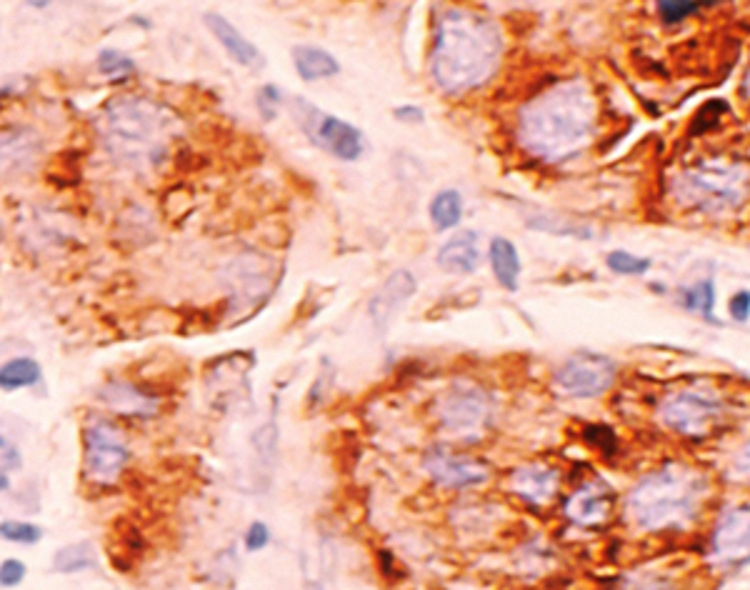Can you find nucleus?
<instances>
[{
	"label": "nucleus",
	"instance_id": "f257e3e1",
	"mask_svg": "<svg viewBox=\"0 0 750 590\" xmlns=\"http://www.w3.org/2000/svg\"><path fill=\"white\" fill-rule=\"evenodd\" d=\"M503 55L498 23L470 8H448L433 28L428 65L435 85L450 95L468 93L493 78Z\"/></svg>",
	"mask_w": 750,
	"mask_h": 590
},
{
	"label": "nucleus",
	"instance_id": "f03ea898",
	"mask_svg": "<svg viewBox=\"0 0 750 590\" xmlns=\"http://www.w3.org/2000/svg\"><path fill=\"white\" fill-rule=\"evenodd\" d=\"M595 98L583 80H563L520 108L518 140L528 153L563 163L588 148L595 133Z\"/></svg>",
	"mask_w": 750,
	"mask_h": 590
},
{
	"label": "nucleus",
	"instance_id": "7ed1b4c3",
	"mask_svg": "<svg viewBox=\"0 0 750 590\" xmlns=\"http://www.w3.org/2000/svg\"><path fill=\"white\" fill-rule=\"evenodd\" d=\"M705 473L685 463H665L638 480L623 500V515L643 533L685 530L708 500Z\"/></svg>",
	"mask_w": 750,
	"mask_h": 590
},
{
	"label": "nucleus",
	"instance_id": "20e7f679",
	"mask_svg": "<svg viewBox=\"0 0 750 590\" xmlns=\"http://www.w3.org/2000/svg\"><path fill=\"white\" fill-rule=\"evenodd\" d=\"M98 133L105 150L128 168L145 170L163 163L175 135L173 115L155 100L120 95L100 110Z\"/></svg>",
	"mask_w": 750,
	"mask_h": 590
},
{
	"label": "nucleus",
	"instance_id": "39448f33",
	"mask_svg": "<svg viewBox=\"0 0 750 590\" xmlns=\"http://www.w3.org/2000/svg\"><path fill=\"white\" fill-rule=\"evenodd\" d=\"M750 173L745 165L708 160L685 170L675 183L680 200L703 210H723L743 203L748 195Z\"/></svg>",
	"mask_w": 750,
	"mask_h": 590
},
{
	"label": "nucleus",
	"instance_id": "423d86ee",
	"mask_svg": "<svg viewBox=\"0 0 750 590\" xmlns=\"http://www.w3.org/2000/svg\"><path fill=\"white\" fill-rule=\"evenodd\" d=\"M435 423L458 440H475L493 418V395L473 380H458L435 398Z\"/></svg>",
	"mask_w": 750,
	"mask_h": 590
},
{
	"label": "nucleus",
	"instance_id": "0eeeda50",
	"mask_svg": "<svg viewBox=\"0 0 750 590\" xmlns=\"http://www.w3.org/2000/svg\"><path fill=\"white\" fill-rule=\"evenodd\" d=\"M725 415L723 400L703 388H680L665 395L658 405V420L683 438H708Z\"/></svg>",
	"mask_w": 750,
	"mask_h": 590
},
{
	"label": "nucleus",
	"instance_id": "6e6552de",
	"mask_svg": "<svg viewBox=\"0 0 750 590\" xmlns=\"http://www.w3.org/2000/svg\"><path fill=\"white\" fill-rule=\"evenodd\" d=\"M130 460L123 430L108 418H93L83 428V475L88 483L113 485Z\"/></svg>",
	"mask_w": 750,
	"mask_h": 590
},
{
	"label": "nucleus",
	"instance_id": "1a4fd4ad",
	"mask_svg": "<svg viewBox=\"0 0 750 590\" xmlns=\"http://www.w3.org/2000/svg\"><path fill=\"white\" fill-rule=\"evenodd\" d=\"M293 118L310 143L328 150L335 158L345 160V163L363 158L365 138L355 125L345 123V120L335 118V115L323 113L318 105H313L305 98L293 100Z\"/></svg>",
	"mask_w": 750,
	"mask_h": 590
},
{
	"label": "nucleus",
	"instance_id": "9d476101",
	"mask_svg": "<svg viewBox=\"0 0 750 590\" xmlns=\"http://www.w3.org/2000/svg\"><path fill=\"white\" fill-rule=\"evenodd\" d=\"M615 375H618V368L608 355L578 350L555 368L553 385L568 398L593 400L613 388Z\"/></svg>",
	"mask_w": 750,
	"mask_h": 590
},
{
	"label": "nucleus",
	"instance_id": "9b49d317",
	"mask_svg": "<svg viewBox=\"0 0 750 590\" xmlns=\"http://www.w3.org/2000/svg\"><path fill=\"white\" fill-rule=\"evenodd\" d=\"M710 560L718 568H740L750 560V505L720 510L710 530Z\"/></svg>",
	"mask_w": 750,
	"mask_h": 590
},
{
	"label": "nucleus",
	"instance_id": "f8f14e48",
	"mask_svg": "<svg viewBox=\"0 0 750 590\" xmlns=\"http://www.w3.org/2000/svg\"><path fill=\"white\" fill-rule=\"evenodd\" d=\"M423 470L438 488L445 490L475 488L490 478V470L483 460L455 453L448 445H430L423 455Z\"/></svg>",
	"mask_w": 750,
	"mask_h": 590
},
{
	"label": "nucleus",
	"instance_id": "ddd939ff",
	"mask_svg": "<svg viewBox=\"0 0 750 590\" xmlns=\"http://www.w3.org/2000/svg\"><path fill=\"white\" fill-rule=\"evenodd\" d=\"M613 510V488L600 478H590L580 483L563 503L565 518L573 525H580V528H598L613 515Z\"/></svg>",
	"mask_w": 750,
	"mask_h": 590
},
{
	"label": "nucleus",
	"instance_id": "4468645a",
	"mask_svg": "<svg viewBox=\"0 0 750 590\" xmlns=\"http://www.w3.org/2000/svg\"><path fill=\"white\" fill-rule=\"evenodd\" d=\"M415 290H418V280H415V275L410 273V270H393V273L383 280V285L375 290L373 298L368 300L370 323H373L380 333H385V330L390 328V323H393L395 315H398V310L413 298Z\"/></svg>",
	"mask_w": 750,
	"mask_h": 590
},
{
	"label": "nucleus",
	"instance_id": "2eb2a0df",
	"mask_svg": "<svg viewBox=\"0 0 750 590\" xmlns=\"http://www.w3.org/2000/svg\"><path fill=\"white\" fill-rule=\"evenodd\" d=\"M508 488L515 498L533 508H543L558 495L560 470L545 463H525L508 473Z\"/></svg>",
	"mask_w": 750,
	"mask_h": 590
},
{
	"label": "nucleus",
	"instance_id": "dca6fc26",
	"mask_svg": "<svg viewBox=\"0 0 750 590\" xmlns=\"http://www.w3.org/2000/svg\"><path fill=\"white\" fill-rule=\"evenodd\" d=\"M43 150V138L28 125L0 128V178L28 173Z\"/></svg>",
	"mask_w": 750,
	"mask_h": 590
},
{
	"label": "nucleus",
	"instance_id": "f3484780",
	"mask_svg": "<svg viewBox=\"0 0 750 590\" xmlns=\"http://www.w3.org/2000/svg\"><path fill=\"white\" fill-rule=\"evenodd\" d=\"M483 260V250H480V235L475 230H458L450 235L443 245H440L435 263L445 270V273H475Z\"/></svg>",
	"mask_w": 750,
	"mask_h": 590
},
{
	"label": "nucleus",
	"instance_id": "a211bd4d",
	"mask_svg": "<svg viewBox=\"0 0 750 590\" xmlns=\"http://www.w3.org/2000/svg\"><path fill=\"white\" fill-rule=\"evenodd\" d=\"M203 23L208 25V30L213 33V38L223 45L225 53L235 60L238 65L245 68H260L265 63L263 53L258 50V45L250 43L228 18H223L220 13H205Z\"/></svg>",
	"mask_w": 750,
	"mask_h": 590
},
{
	"label": "nucleus",
	"instance_id": "6ab92c4d",
	"mask_svg": "<svg viewBox=\"0 0 750 590\" xmlns=\"http://www.w3.org/2000/svg\"><path fill=\"white\" fill-rule=\"evenodd\" d=\"M100 400H105L115 413L140 415V418L158 413V398L140 390L138 385L125 383V380H113V383L105 385L100 390Z\"/></svg>",
	"mask_w": 750,
	"mask_h": 590
},
{
	"label": "nucleus",
	"instance_id": "aec40b11",
	"mask_svg": "<svg viewBox=\"0 0 750 590\" xmlns=\"http://www.w3.org/2000/svg\"><path fill=\"white\" fill-rule=\"evenodd\" d=\"M293 63L305 83H318V80L333 78L340 73V63L335 60V55L323 48H315V45H295Z\"/></svg>",
	"mask_w": 750,
	"mask_h": 590
},
{
	"label": "nucleus",
	"instance_id": "412c9836",
	"mask_svg": "<svg viewBox=\"0 0 750 590\" xmlns=\"http://www.w3.org/2000/svg\"><path fill=\"white\" fill-rule=\"evenodd\" d=\"M490 265H493V275L505 290H518L520 285V255L518 248L510 243L508 238L498 235V238L490 240Z\"/></svg>",
	"mask_w": 750,
	"mask_h": 590
},
{
	"label": "nucleus",
	"instance_id": "4be33fe9",
	"mask_svg": "<svg viewBox=\"0 0 750 590\" xmlns=\"http://www.w3.org/2000/svg\"><path fill=\"white\" fill-rule=\"evenodd\" d=\"M460 220H463V195L455 188L435 193V198L430 200V223L435 225V230H450L460 225Z\"/></svg>",
	"mask_w": 750,
	"mask_h": 590
},
{
	"label": "nucleus",
	"instance_id": "5701e85b",
	"mask_svg": "<svg viewBox=\"0 0 750 590\" xmlns=\"http://www.w3.org/2000/svg\"><path fill=\"white\" fill-rule=\"evenodd\" d=\"M40 380V365L33 358H13L0 365V390H20Z\"/></svg>",
	"mask_w": 750,
	"mask_h": 590
},
{
	"label": "nucleus",
	"instance_id": "b1692460",
	"mask_svg": "<svg viewBox=\"0 0 750 590\" xmlns=\"http://www.w3.org/2000/svg\"><path fill=\"white\" fill-rule=\"evenodd\" d=\"M95 565V550L93 543L80 540L75 545H65L53 555V568L58 573H78V570H88Z\"/></svg>",
	"mask_w": 750,
	"mask_h": 590
},
{
	"label": "nucleus",
	"instance_id": "393cba45",
	"mask_svg": "<svg viewBox=\"0 0 750 590\" xmlns=\"http://www.w3.org/2000/svg\"><path fill=\"white\" fill-rule=\"evenodd\" d=\"M680 303L685 310H693V313L705 315V318H713V305H715V283L710 278L700 280V283L690 285V288L680 290Z\"/></svg>",
	"mask_w": 750,
	"mask_h": 590
},
{
	"label": "nucleus",
	"instance_id": "a878e982",
	"mask_svg": "<svg viewBox=\"0 0 750 590\" xmlns=\"http://www.w3.org/2000/svg\"><path fill=\"white\" fill-rule=\"evenodd\" d=\"M98 70L108 78H125L135 73V60L113 48H103L98 53Z\"/></svg>",
	"mask_w": 750,
	"mask_h": 590
},
{
	"label": "nucleus",
	"instance_id": "bb28decb",
	"mask_svg": "<svg viewBox=\"0 0 750 590\" xmlns=\"http://www.w3.org/2000/svg\"><path fill=\"white\" fill-rule=\"evenodd\" d=\"M0 538L10 540V543L35 545L43 538V530L33 523H25V520H3L0 523Z\"/></svg>",
	"mask_w": 750,
	"mask_h": 590
},
{
	"label": "nucleus",
	"instance_id": "cd10ccee",
	"mask_svg": "<svg viewBox=\"0 0 750 590\" xmlns=\"http://www.w3.org/2000/svg\"><path fill=\"white\" fill-rule=\"evenodd\" d=\"M605 263H608V268L613 273L620 275H643L650 268L648 258H640V255L628 253V250H613V253H608Z\"/></svg>",
	"mask_w": 750,
	"mask_h": 590
},
{
	"label": "nucleus",
	"instance_id": "c85d7f7f",
	"mask_svg": "<svg viewBox=\"0 0 750 590\" xmlns=\"http://www.w3.org/2000/svg\"><path fill=\"white\" fill-rule=\"evenodd\" d=\"M20 465H23V458H20L18 445L0 435V493L10 488V473L18 470Z\"/></svg>",
	"mask_w": 750,
	"mask_h": 590
},
{
	"label": "nucleus",
	"instance_id": "c756f323",
	"mask_svg": "<svg viewBox=\"0 0 750 590\" xmlns=\"http://www.w3.org/2000/svg\"><path fill=\"white\" fill-rule=\"evenodd\" d=\"M703 5H713V3H673V0H660L658 15L663 23L673 25V23H680L683 18H688L690 13H695V10L703 8Z\"/></svg>",
	"mask_w": 750,
	"mask_h": 590
},
{
	"label": "nucleus",
	"instance_id": "7c9ffc66",
	"mask_svg": "<svg viewBox=\"0 0 750 590\" xmlns=\"http://www.w3.org/2000/svg\"><path fill=\"white\" fill-rule=\"evenodd\" d=\"M255 105L260 108V115H263L265 120L275 118L278 108L283 105V90H280L278 85H263V88L258 90V95H255Z\"/></svg>",
	"mask_w": 750,
	"mask_h": 590
},
{
	"label": "nucleus",
	"instance_id": "2f4dec72",
	"mask_svg": "<svg viewBox=\"0 0 750 590\" xmlns=\"http://www.w3.org/2000/svg\"><path fill=\"white\" fill-rule=\"evenodd\" d=\"M730 478L738 480L745 488H750V438L733 453V460H730Z\"/></svg>",
	"mask_w": 750,
	"mask_h": 590
},
{
	"label": "nucleus",
	"instance_id": "473e14b6",
	"mask_svg": "<svg viewBox=\"0 0 750 590\" xmlns=\"http://www.w3.org/2000/svg\"><path fill=\"white\" fill-rule=\"evenodd\" d=\"M270 538H273V535H270L268 525H265L263 520H255V523H250L248 530H245V538H243L245 550H250V553H258V550L268 548Z\"/></svg>",
	"mask_w": 750,
	"mask_h": 590
},
{
	"label": "nucleus",
	"instance_id": "72a5a7b5",
	"mask_svg": "<svg viewBox=\"0 0 750 590\" xmlns=\"http://www.w3.org/2000/svg\"><path fill=\"white\" fill-rule=\"evenodd\" d=\"M25 563L18 558H8L0 563V588H15L25 578Z\"/></svg>",
	"mask_w": 750,
	"mask_h": 590
},
{
	"label": "nucleus",
	"instance_id": "f704fd0d",
	"mask_svg": "<svg viewBox=\"0 0 750 590\" xmlns=\"http://www.w3.org/2000/svg\"><path fill=\"white\" fill-rule=\"evenodd\" d=\"M585 438H588L590 445H598L605 453H610L615 448V433L610 428H605V425H590V428H585Z\"/></svg>",
	"mask_w": 750,
	"mask_h": 590
},
{
	"label": "nucleus",
	"instance_id": "c9c22d12",
	"mask_svg": "<svg viewBox=\"0 0 750 590\" xmlns=\"http://www.w3.org/2000/svg\"><path fill=\"white\" fill-rule=\"evenodd\" d=\"M253 440H255V445L260 448V455H263V458H268V455L275 450V445H278V425L270 420V423H265L263 428L258 430V435H255Z\"/></svg>",
	"mask_w": 750,
	"mask_h": 590
},
{
	"label": "nucleus",
	"instance_id": "e433bc0d",
	"mask_svg": "<svg viewBox=\"0 0 750 590\" xmlns=\"http://www.w3.org/2000/svg\"><path fill=\"white\" fill-rule=\"evenodd\" d=\"M730 318L738 323H745L750 318V290H738L730 298Z\"/></svg>",
	"mask_w": 750,
	"mask_h": 590
},
{
	"label": "nucleus",
	"instance_id": "4c0bfd02",
	"mask_svg": "<svg viewBox=\"0 0 750 590\" xmlns=\"http://www.w3.org/2000/svg\"><path fill=\"white\" fill-rule=\"evenodd\" d=\"M620 590H678V588L663 578H640V580H633V583L623 585Z\"/></svg>",
	"mask_w": 750,
	"mask_h": 590
},
{
	"label": "nucleus",
	"instance_id": "58836bf2",
	"mask_svg": "<svg viewBox=\"0 0 750 590\" xmlns=\"http://www.w3.org/2000/svg\"><path fill=\"white\" fill-rule=\"evenodd\" d=\"M393 115L400 123H423L425 120V113L418 105H400V108L393 110Z\"/></svg>",
	"mask_w": 750,
	"mask_h": 590
},
{
	"label": "nucleus",
	"instance_id": "ea45409f",
	"mask_svg": "<svg viewBox=\"0 0 750 590\" xmlns=\"http://www.w3.org/2000/svg\"><path fill=\"white\" fill-rule=\"evenodd\" d=\"M308 590H328L323 583H308Z\"/></svg>",
	"mask_w": 750,
	"mask_h": 590
},
{
	"label": "nucleus",
	"instance_id": "a19ab883",
	"mask_svg": "<svg viewBox=\"0 0 750 590\" xmlns=\"http://www.w3.org/2000/svg\"><path fill=\"white\" fill-rule=\"evenodd\" d=\"M0 240H3V223H0Z\"/></svg>",
	"mask_w": 750,
	"mask_h": 590
}]
</instances>
